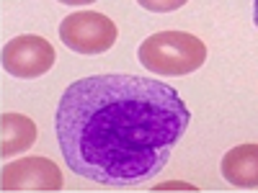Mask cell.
Instances as JSON below:
<instances>
[{
    "mask_svg": "<svg viewBox=\"0 0 258 193\" xmlns=\"http://www.w3.org/2000/svg\"><path fill=\"white\" fill-rule=\"evenodd\" d=\"M116 24L98 11H78L70 13L59 24V39L64 47L78 54H103L116 44Z\"/></svg>",
    "mask_w": 258,
    "mask_h": 193,
    "instance_id": "obj_3",
    "label": "cell"
},
{
    "mask_svg": "<svg viewBox=\"0 0 258 193\" xmlns=\"http://www.w3.org/2000/svg\"><path fill=\"white\" fill-rule=\"evenodd\" d=\"M140 64L160 77H183L199 70L207 59V47L188 31H160L140 44Z\"/></svg>",
    "mask_w": 258,
    "mask_h": 193,
    "instance_id": "obj_2",
    "label": "cell"
},
{
    "mask_svg": "<svg viewBox=\"0 0 258 193\" xmlns=\"http://www.w3.org/2000/svg\"><path fill=\"white\" fill-rule=\"evenodd\" d=\"M0 129H3V144H0V157L3 160L26 152L36 142V124L24 114H3L0 116Z\"/></svg>",
    "mask_w": 258,
    "mask_h": 193,
    "instance_id": "obj_7",
    "label": "cell"
},
{
    "mask_svg": "<svg viewBox=\"0 0 258 193\" xmlns=\"http://www.w3.org/2000/svg\"><path fill=\"white\" fill-rule=\"evenodd\" d=\"M191 121L170 85L137 75L73 82L57 106V139L70 170L101 185L155 178Z\"/></svg>",
    "mask_w": 258,
    "mask_h": 193,
    "instance_id": "obj_1",
    "label": "cell"
},
{
    "mask_svg": "<svg viewBox=\"0 0 258 193\" xmlns=\"http://www.w3.org/2000/svg\"><path fill=\"white\" fill-rule=\"evenodd\" d=\"M170 188H183V190H197V185H188V183H170V185H158V190H170Z\"/></svg>",
    "mask_w": 258,
    "mask_h": 193,
    "instance_id": "obj_9",
    "label": "cell"
},
{
    "mask_svg": "<svg viewBox=\"0 0 258 193\" xmlns=\"http://www.w3.org/2000/svg\"><path fill=\"white\" fill-rule=\"evenodd\" d=\"M3 190H41L52 193L62 188V170L49 157H24L13 160L0 173Z\"/></svg>",
    "mask_w": 258,
    "mask_h": 193,
    "instance_id": "obj_5",
    "label": "cell"
},
{
    "mask_svg": "<svg viewBox=\"0 0 258 193\" xmlns=\"http://www.w3.org/2000/svg\"><path fill=\"white\" fill-rule=\"evenodd\" d=\"M183 3L181 0H176V3H142V8H147V11H153V13H168V11H176V8H181Z\"/></svg>",
    "mask_w": 258,
    "mask_h": 193,
    "instance_id": "obj_8",
    "label": "cell"
},
{
    "mask_svg": "<svg viewBox=\"0 0 258 193\" xmlns=\"http://www.w3.org/2000/svg\"><path fill=\"white\" fill-rule=\"evenodd\" d=\"M222 178L235 185V188H245L255 190L258 188V144L248 142L230 149L222 157Z\"/></svg>",
    "mask_w": 258,
    "mask_h": 193,
    "instance_id": "obj_6",
    "label": "cell"
},
{
    "mask_svg": "<svg viewBox=\"0 0 258 193\" xmlns=\"http://www.w3.org/2000/svg\"><path fill=\"white\" fill-rule=\"evenodd\" d=\"M57 54L44 36H16L3 47V67L8 75L21 80H34L52 70Z\"/></svg>",
    "mask_w": 258,
    "mask_h": 193,
    "instance_id": "obj_4",
    "label": "cell"
}]
</instances>
